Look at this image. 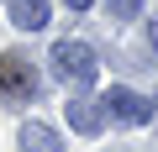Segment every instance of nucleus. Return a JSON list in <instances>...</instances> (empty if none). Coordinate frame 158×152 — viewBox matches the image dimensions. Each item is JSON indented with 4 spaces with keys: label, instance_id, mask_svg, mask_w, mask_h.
I'll list each match as a JSON object with an SVG mask.
<instances>
[{
    "label": "nucleus",
    "instance_id": "obj_1",
    "mask_svg": "<svg viewBox=\"0 0 158 152\" xmlns=\"http://www.w3.org/2000/svg\"><path fill=\"white\" fill-rule=\"evenodd\" d=\"M48 63H53V79H63V84H74V89H85V84H95V73H100V63H95V47H85V42H53V53H48Z\"/></svg>",
    "mask_w": 158,
    "mask_h": 152
},
{
    "label": "nucleus",
    "instance_id": "obj_2",
    "mask_svg": "<svg viewBox=\"0 0 158 152\" xmlns=\"http://www.w3.org/2000/svg\"><path fill=\"white\" fill-rule=\"evenodd\" d=\"M100 110H106V121H121V126H148V121H158V105H153L148 95H137V89H121V84H111V89L100 95Z\"/></svg>",
    "mask_w": 158,
    "mask_h": 152
},
{
    "label": "nucleus",
    "instance_id": "obj_3",
    "mask_svg": "<svg viewBox=\"0 0 158 152\" xmlns=\"http://www.w3.org/2000/svg\"><path fill=\"white\" fill-rule=\"evenodd\" d=\"M0 95L6 100H32L37 95V68L27 53H0Z\"/></svg>",
    "mask_w": 158,
    "mask_h": 152
},
{
    "label": "nucleus",
    "instance_id": "obj_4",
    "mask_svg": "<svg viewBox=\"0 0 158 152\" xmlns=\"http://www.w3.org/2000/svg\"><path fill=\"white\" fill-rule=\"evenodd\" d=\"M69 126H74L79 136H100V126H106V110H100V100H90V95H74V100H69Z\"/></svg>",
    "mask_w": 158,
    "mask_h": 152
},
{
    "label": "nucleus",
    "instance_id": "obj_5",
    "mask_svg": "<svg viewBox=\"0 0 158 152\" xmlns=\"http://www.w3.org/2000/svg\"><path fill=\"white\" fill-rule=\"evenodd\" d=\"M16 32H42L48 26V0H6Z\"/></svg>",
    "mask_w": 158,
    "mask_h": 152
},
{
    "label": "nucleus",
    "instance_id": "obj_6",
    "mask_svg": "<svg viewBox=\"0 0 158 152\" xmlns=\"http://www.w3.org/2000/svg\"><path fill=\"white\" fill-rule=\"evenodd\" d=\"M21 152H63V142H58V131H53V126L27 121V126H21Z\"/></svg>",
    "mask_w": 158,
    "mask_h": 152
},
{
    "label": "nucleus",
    "instance_id": "obj_7",
    "mask_svg": "<svg viewBox=\"0 0 158 152\" xmlns=\"http://www.w3.org/2000/svg\"><path fill=\"white\" fill-rule=\"evenodd\" d=\"M106 6H111V16H116V21H132V16L142 11V0H106Z\"/></svg>",
    "mask_w": 158,
    "mask_h": 152
},
{
    "label": "nucleus",
    "instance_id": "obj_8",
    "mask_svg": "<svg viewBox=\"0 0 158 152\" xmlns=\"http://www.w3.org/2000/svg\"><path fill=\"white\" fill-rule=\"evenodd\" d=\"M63 6H69V11H90L95 0H63Z\"/></svg>",
    "mask_w": 158,
    "mask_h": 152
},
{
    "label": "nucleus",
    "instance_id": "obj_9",
    "mask_svg": "<svg viewBox=\"0 0 158 152\" xmlns=\"http://www.w3.org/2000/svg\"><path fill=\"white\" fill-rule=\"evenodd\" d=\"M148 42H153V47H158V21H153V26H148Z\"/></svg>",
    "mask_w": 158,
    "mask_h": 152
}]
</instances>
